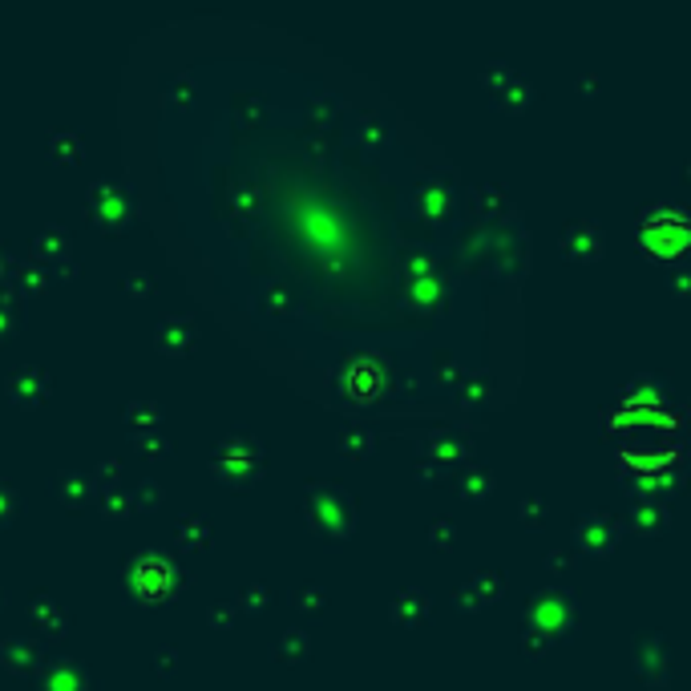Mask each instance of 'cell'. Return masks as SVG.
Wrapping results in <instances>:
<instances>
[{
  "label": "cell",
  "mask_w": 691,
  "mask_h": 691,
  "mask_svg": "<svg viewBox=\"0 0 691 691\" xmlns=\"http://www.w3.org/2000/svg\"><path fill=\"white\" fill-rule=\"evenodd\" d=\"M122 590L142 603V607H162L170 603L178 590L186 586V570L158 546H146V550H134L126 562H122Z\"/></svg>",
  "instance_id": "cell-1"
},
{
  "label": "cell",
  "mask_w": 691,
  "mask_h": 691,
  "mask_svg": "<svg viewBox=\"0 0 691 691\" xmlns=\"http://www.w3.org/2000/svg\"><path fill=\"white\" fill-rule=\"evenodd\" d=\"M635 243L655 263H683L691 243V215L679 203H651L635 223Z\"/></svg>",
  "instance_id": "cell-2"
},
{
  "label": "cell",
  "mask_w": 691,
  "mask_h": 691,
  "mask_svg": "<svg viewBox=\"0 0 691 691\" xmlns=\"http://www.w3.org/2000/svg\"><path fill=\"white\" fill-rule=\"evenodd\" d=\"M304 518L316 538H348L356 530V502L340 481H312L304 493Z\"/></svg>",
  "instance_id": "cell-3"
},
{
  "label": "cell",
  "mask_w": 691,
  "mask_h": 691,
  "mask_svg": "<svg viewBox=\"0 0 691 691\" xmlns=\"http://www.w3.org/2000/svg\"><path fill=\"white\" fill-rule=\"evenodd\" d=\"M267 469V457H263V441L247 429H235L227 433L215 449H211V473L215 481H223L227 489H251Z\"/></svg>",
  "instance_id": "cell-4"
},
{
  "label": "cell",
  "mask_w": 691,
  "mask_h": 691,
  "mask_svg": "<svg viewBox=\"0 0 691 691\" xmlns=\"http://www.w3.org/2000/svg\"><path fill=\"white\" fill-rule=\"evenodd\" d=\"M85 215L97 231H126L134 223V190L118 178H97L85 190Z\"/></svg>",
  "instance_id": "cell-5"
},
{
  "label": "cell",
  "mask_w": 691,
  "mask_h": 691,
  "mask_svg": "<svg viewBox=\"0 0 691 691\" xmlns=\"http://www.w3.org/2000/svg\"><path fill=\"white\" fill-rule=\"evenodd\" d=\"M574 623H578V603L566 586H542L526 599V631L558 639V635L574 631Z\"/></svg>",
  "instance_id": "cell-6"
},
{
  "label": "cell",
  "mask_w": 691,
  "mask_h": 691,
  "mask_svg": "<svg viewBox=\"0 0 691 691\" xmlns=\"http://www.w3.org/2000/svg\"><path fill=\"white\" fill-rule=\"evenodd\" d=\"M485 259H493L498 275L506 279H522L530 271V231L522 227V219L485 227Z\"/></svg>",
  "instance_id": "cell-7"
},
{
  "label": "cell",
  "mask_w": 691,
  "mask_h": 691,
  "mask_svg": "<svg viewBox=\"0 0 691 691\" xmlns=\"http://www.w3.org/2000/svg\"><path fill=\"white\" fill-rule=\"evenodd\" d=\"M481 85H485V93H489V106L502 110V114H522V110H530V102H534L530 77H522L510 61H489V65L481 69Z\"/></svg>",
  "instance_id": "cell-8"
},
{
  "label": "cell",
  "mask_w": 691,
  "mask_h": 691,
  "mask_svg": "<svg viewBox=\"0 0 691 691\" xmlns=\"http://www.w3.org/2000/svg\"><path fill=\"white\" fill-rule=\"evenodd\" d=\"M663 405H667V392H663L659 376L643 372V376H635V380L623 384L615 429H619V425H655L659 413H663Z\"/></svg>",
  "instance_id": "cell-9"
},
{
  "label": "cell",
  "mask_w": 691,
  "mask_h": 691,
  "mask_svg": "<svg viewBox=\"0 0 691 691\" xmlns=\"http://www.w3.org/2000/svg\"><path fill=\"white\" fill-rule=\"evenodd\" d=\"M380 376H384V364L380 356H368V352H348L344 364H340V392L344 401L360 405V401H372L380 392Z\"/></svg>",
  "instance_id": "cell-10"
},
{
  "label": "cell",
  "mask_w": 691,
  "mask_h": 691,
  "mask_svg": "<svg viewBox=\"0 0 691 691\" xmlns=\"http://www.w3.org/2000/svg\"><path fill=\"white\" fill-rule=\"evenodd\" d=\"M49 392H53V376H49L41 364H33V360L13 364L9 376H5V397H9L13 405H21V409H37V405H45V401H49Z\"/></svg>",
  "instance_id": "cell-11"
},
{
  "label": "cell",
  "mask_w": 691,
  "mask_h": 691,
  "mask_svg": "<svg viewBox=\"0 0 691 691\" xmlns=\"http://www.w3.org/2000/svg\"><path fill=\"white\" fill-rule=\"evenodd\" d=\"M619 538H623V522L615 514H607V510H586L578 518V526H574V542L582 550H590V554H599V558L615 554Z\"/></svg>",
  "instance_id": "cell-12"
},
{
  "label": "cell",
  "mask_w": 691,
  "mask_h": 691,
  "mask_svg": "<svg viewBox=\"0 0 691 691\" xmlns=\"http://www.w3.org/2000/svg\"><path fill=\"white\" fill-rule=\"evenodd\" d=\"M558 247L566 259L574 263H595L607 247V235H603V223L599 219H570L562 223V235H558Z\"/></svg>",
  "instance_id": "cell-13"
},
{
  "label": "cell",
  "mask_w": 691,
  "mask_h": 691,
  "mask_svg": "<svg viewBox=\"0 0 691 691\" xmlns=\"http://www.w3.org/2000/svg\"><path fill=\"white\" fill-rule=\"evenodd\" d=\"M631 667L647 687H667L671 683V659L663 635H639L631 643Z\"/></svg>",
  "instance_id": "cell-14"
},
{
  "label": "cell",
  "mask_w": 691,
  "mask_h": 691,
  "mask_svg": "<svg viewBox=\"0 0 691 691\" xmlns=\"http://www.w3.org/2000/svg\"><path fill=\"white\" fill-rule=\"evenodd\" d=\"M37 691H89V671L81 659L73 655H53L41 663V671L33 675Z\"/></svg>",
  "instance_id": "cell-15"
},
{
  "label": "cell",
  "mask_w": 691,
  "mask_h": 691,
  "mask_svg": "<svg viewBox=\"0 0 691 691\" xmlns=\"http://www.w3.org/2000/svg\"><path fill=\"white\" fill-rule=\"evenodd\" d=\"M154 344L162 356H186L194 344H199V324L186 312H166L158 324H154Z\"/></svg>",
  "instance_id": "cell-16"
},
{
  "label": "cell",
  "mask_w": 691,
  "mask_h": 691,
  "mask_svg": "<svg viewBox=\"0 0 691 691\" xmlns=\"http://www.w3.org/2000/svg\"><path fill=\"white\" fill-rule=\"evenodd\" d=\"M469 211H473V219H477L481 227L518 219V207H514V199L506 194V186H493V182H485V186H477V190L469 194Z\"/></svg>",
  "instance_id": "cell-17"
},
{
  "label": "cell",
  "mask_w": 691,
  "mask_h": 691,
  "mask_svg": "<svg viewBox=\"0 0 691 691\" xmlns=\"http://www.w3.org/2000/svg\"><path fill=\"white\" fill-rule=\"evenodd\" d=\"M49 283H53V275H49V263H41L37 255H25V259L9 263L5 287H9L13 295H17L21 304H25V300H33V295H45V291H49Z\"/></svg>",
  "instance_id": "cell-18"
},
{
  "label": "cell",
  "mask_w": 691,
  "mask_h": 691,
  "mask_svg": "<svg viewBox=\"0 0 691 691\" xmlns=\"http://www.w3.org/2000/svg\"><path fill=\"white\" fill-rule=\"evenodd\" d=\"M29 619H33V627H37V635L45 643H61L69 635V611H65V603H57L49 595V590H37V595H33Z\"/></svg>",
  "instance_id": "cell-19"
},
{
  "label": "cell",
  "mask_w": 691,
  "mask_h": 691,
  "mask_svg": "<svg viewBox=\"0 0 691 691\" xmlns=\"http://www.w3.org/2000/svg\"><path fill=\"white\" fill-rule=\"evenodd\" d=\"M41 663H45V643L33 635H17L0 643V667L13 675H37Z\"/></svg>",
  "instance_id": "cell-20"
},
{
  "label": "cell",
  "mask_w": 691,
  "mask_h": 691,
  "mask_svg": "<svg viewBox=\"0 0 691 691\" xmlns=\"http://www.w3.org/2000/svg\"><path fill=\"white\" fill-rule=\"evenodd\" d=\"M429 615H433V599L425 595L421 586H401L397 595H392V603H388V619L397 627H425Z\"/></svg>",
  "instance_id": "cell-21"
},
{
  "label": "cell",
  "mask_w": 691,
  "mask_h": 691,
  "mask_svg": "<svg viewBox=\"0 0 691 691\" xmlns=\"http://www.w3.org/2000/svg\"><path fill=\"white\" fill-rule=\"evenodd\" d=\"M671 526V510L663 498H635L627 510V530L639 538H659Z\"/></svg>",
  "instance_id": "cell-22"
},
{
  "label": "cell",
  "mask_w": 691,
  "mask_h": 691,
  "mask_svg": "<svg viewBox=\"0 0 691 691\" xmlns=\"http://www.w3.org/2000/svg\"><path fill=\"white\" fill-rule=\"evenodd\" d=\"M413 203H417V215H421V219L445 223V219L453 215V207H457V194H453L449 182H441V178H425V182L417 186V194H413Z\"/></svg>",
  "instance_id": "cell-23"
},
{
  "label": "cell",
  "mask_w": 691,
  "mask_h": 691,
  "mask_svg": "<svg viewBox=\"0 0 691 691\" xmlns=\"http://www.w3.org/2000/svg\"><path fill=\"white\" fill-rule=\"evenodd\" d=\"M469 449H473V441H469L465 429H437V433H429V441H425V461H433V465H453V461H465Z\"/></svg>",
  "instance_id": "cell-24"
},
{
  "label": "cell",
  "mask_w": 691,
  "mask_h": 691,
  "mask_svg": "<svg viewBox=\"0 0 691 691\" xmlns=\"http://www.w3.org/2000/svg\"><path fill=\"white\" fill-rule=\"evenodd\" d=\"M53 489H57L61 506H69V510H77V506L93 502V481H89V473H85V469H61V473L53 477Z\"/></svg>",
  "instance_id": "cell-25"
},
{
  "label": "cell",
  "mask_w": 691,
  "mask_h": 691,
  "mask_svg": "<svg viewBox=\"0 0 691 691\" xmlns=\"http://www.w3.org/2000/svg\"><path fill=\"white\" fill-rule=\"evenodd\" d=\"M174 542H178V550H211V542H215L211 518H203V514H182L178 526H174Z\"/></svg>",
  "instance_id": "cell-26"
},
{
  "label": "cell",
  "mask_w": 691,
  "mask_h": 691,
  "mask_svg": "<svg viewBox=\"0 0 691 691\" xmlns=\"http://www.w3.org/2000/svg\"><path fill=\"white\" fill-rule=\"evenodd\" d=\"M453 489L461 493L465 502H485L493 493V469L489 465H477V461H465V469L453 477Z\"/></svg>",
  "instance_id": "cell-27"
},
{
  "label": "cell",
  "mask_w": 691,
  "mask_h": 691,
  "mask_svg": "<svg viewBox=\"0 0 691 691\" xmlns=\"http://www.w3.org/2000/svg\"><path fill=\"white\" fill-rule=\"evenodd\" d=\"M45 150H49V158H53L57 166H73V162H81V158H85V138H81V130L57 126V130L49 134Z\"/></svg>",
  "instance_id": "cell-28"
},
{
  "label": "cell",
  "mask_w": 691,
  "mask_h": 691,
  "mask_svg": "<svg viewBox=\"0 0 691 691\" xmlns=\"http://www.w3.org/2000/svg\"><path fill=\"white\" fill-rule=\"evenodd\" d=\"M33 255L41 259V263H61V259H69V231L65 227H57V223H45L41 231H37V239H33Z\"/></svg>",
  "instance_id": "cell-29"
},
{
  "label": "cell",
  "mask_w": 691,
  "mask_h": 691,
  "mask_svg": "<svg viewBox=\"0 0 691 691\" xmlns=\"http://www.w3.org/2000/svg\"><path fill=\"white\" fill-rule=\"evenodd\" d=\"M93 506L102 518L110 522H126L134 514V502H130V489L126 485H106V489H93Z\"/></svg>",
  "instance_id": "cell-30"
},
{
  "label": "cell",
  "mask_w": 691,
  "mask_h": 691,
  "mask_svg": "<svg viewBox=\"0 0 691 691\" xmlns=\"http://www.w3.org/2000/svg\"><path fill=\"white\" fill-rule=\"evenodd\" d=\"M308 651H312V635H308L304 627H287V631L271 643V659H275V663H300V659H308Z\"/></svg>",
  "instance_id": "cell-31"
},
{
  "label": "cell",
  "mask_w": 691,
  "mask_h": 691,
  "mask_svg": "<svg viewBox=\"0 0 691 691\" xmlns=\"http://www.w3.org/2000/svg\"><path fill=\"white\" fill-rule=\"evenodd\" d=\"M340 453L348 457V461H364L372 449H376V433L364 425V421H348L344 429H340Z\"/></svg>",
  "instance_id": "cell-32"
},
{
  "label": "cell",
  "mask_w": 691,
  "mask_h": 691,
  "mask_svg": "<svg viewBox=\"0 0 691 691\" xmlns=\"http://www.w3.org/2000/svg\"><path fill=\"white\" fill-rule=\"evenodd\" d=\"M291 607L304 611V615H324V607H328V586L316 582V578L295 582V586H291Z\"/></svg>",
  "instance_id": "cell-33"
},
{
  "label": "cell",
  "mask_w": 691,
  "mask_h": 691,
  "mask_svg": "<svg viewBox=\"0 0 691 691\" xmlns=\"http://www.w3.org/2000/svg\"><path fill=\"white\" fill-rule=\"evenodd\" d=\"M465 582L473 586V595H477V603H481V607L498 603V599L506 595V570H473Z\"/></svg>",
  "instance_id": "cell-34"
},
{
  "label": "cell",
  "mask_w": 691,
  "mask_h": 691,
  "mask_svg": "<svg viewBox=\"0 0 691 691\" xmlns=\"http://www.w3.org/2000/svg\"><path fill=\"white\" fill-rule=\"evenodd\" d=\"M126 429L130 433H146V429H158V421H162V405L154 401V397H134L130 405H126Z\"/></svg>",
  "instance_id": "cell-35"
},
{
  "label": "cell",
  "mask_w": 691,
  "mask_h": 691,
  "mask_svg": "<svg viewBox=\"0 0 691 691\" xmlns=\"http://www.w3.org/2000/svg\"><path fill=\"white\" fill-rule=\"evenodd\" d=\"M405 295L417 308H433L445 300V283H441V275H417V279H405Z\"/></svg>",
  "instance_id": "cell-36"
},
{
  "label": "cell",
  "mask_w": 691,
  "mask_h": 691,
  "mask_svg": "<svg viewBox=\"0 0 691 691\" xmlns=\"http://www.w3.org/2000/svg\"><path fill=\"white\" fill-rule=\"evenodd\" d=\"M134 449H138V457H146V461H162V457H170L174 453V437L158 425V429H146V433H134Z\"/></svg>",
  "instance_id": "cell-37"
},
{
  "label": "cell",
  "mask_w": 691,
  "mask_h": 691,
  "mask_svg": "<svg viewBox=\"0 0 691 691\" xmlns=\"http://www.w3.org/2000/svg\"><path fill=\"white\" fill-rule=\"evenodd\" d=\"M21 320H25V304L17 300L9 287H0V344L21 332Z\"/></svg>",
  "instance_id": "cell-38"
},
{
  "label": "cell",
  "mask_w": 691,
  "mask_h": 691,
  "mask_svg": "<svg viewBox=\"0 0 691 691\" xmlns=\"http://www.w3.org/2000/svg\"><path fill=\"white\" fill-rule=\"evenodd\" d=\"M231 603L239 607V615H259V611L271 603V586H267V582H247Z\"/></svg>",
  "instance_id": "cell-39"
},
{
  "label": "cell",
  "mask_w": 691,
  "mask_h": 691,
  "mask_svg": "<svg viewBox=\"0 0 691 691\" xmlns=\"http://www.w3.org/2000/svg\"><path fill=\"white\" fill-rule=\"evenodd\" d=\"M518 518H522V526H526V530H542V526H546L550 506H546L542 493H522V502H518Z\"/></svg>",
  "instance_id": "cell-40"
},
{
  "label": "cell",
  "mask_w": 691,
  "mask_h": 691,
  "mask_svg": "<svg viewBox=\"0 0 691 691\" xmlns=\"http://www.w3.org/2000/svg\"><path fill=\"white\" fill-rule=\"evenodd\" d=\"M130 502H134V514H138V510H142V514H154V510L162 506V485H158L154 477L134 481V489H130Z\"/></svg>",
  "instance_id": "cell-41"
},
{
  "label": "cell",
  "mask_w": 691,
  "mask_h": 691,
  "mask_svg": "<svg viewBox=\"0 0 691 691\" xmlns=\"http://www.w3.org/2000/svg\"><path fill=\"white\" fill-rule=\"evenodd\" d=\"M489 392H493V376H489V372H465V376H461V401H465V405L489 401Z\"/></svg>",
  "instance_id": "cell-42"
},
{
  "label": "cell",
  "mask_w": 691,
  "mask_h": 691,
  "mask_svg": "<svg viewBox=\"0 0 691 691\" xmlns=\"http://www.w3.org/2000/svg\"><path fill=\"white\" fill-rule=\"evenodd\" d=\"M457 538H461L457 518H453V514H437V518H433V526H429V542H433L437 550H453V546H457Z\"/></svg>",
  "instance_id": "cell-43"
},
{
  "label": "cell",
  "mask_w": 691,
  "mask_h": 691,
  "mask_svg": "<svg viewBox=\"0 0 691 691\" xmlns=\"http://www.w3.org/2000/svg\"><path fill=\"white\" fill-rule=\"evenodd\" d=\"M89 481H93V489H106V485H126V469H122V461L118 457H102L93 469H89Z\"/></svg>",
  "instance_id": "cell-44"
},
{
  "label": "cell",
  "mask_w": 691,
  "mask_h": 691,
  "mask_svg": "<svg viewBox=\"0 0 691 691\" xmlns=\"http://www.w3.org/2000/svg\"><path fill=\"white\" fill-rule=\"evenodd\" d=\"M17 518H21V489L9 477H0V530Z\"/></svg>",
  "instance_id": "cell-45"
},
{
  "label": "cell",
  "mask_w": 691,
  "mask_h": 691,
  "mask_svg": "<svg viewBox=\"0 0 691 691\" xmlns=\"http://www.w3.org/2000/svg\"><path fill=\"white\" fill-rule=\"evenodd\" d=\"M126 291L134 295V300H150V295H158V271L134 267V271L126 275Z\"/></svg>",
  "instance_id": "cell-46"
},
{
  "label": "cell",
  "mask_w": 691,
  "mask_h": 691,
  "mask_svg": "<svg viewBox=\"0 0 691 691\" xmlns=\"http://www.w3.org/2000/svg\"><path fill=\"white\" fill-rule=\"evenodd\" d=\"M578 562H582V554L570 550V546H554V550H546V570H550V574H574Z\"/></svg>",
  "instance_id": "cell-47"
},
{
  "label": "cell",
  "mask_w": 691,
  "mask_h": 691,
  "mask_svg": "<svg viewBox=\"0 0 691 691\" xmlns=\"http://www.w3.org/2000/svg\"><path fill=\"white\" fill-rule=\"evenodd\" d=\"M235 623H239V607H235L231 599H219V603L207 607V627H215V631H231Z\"/></svg>",
  "instance_id": "cell-48"
},
{
  "label": "cell",
  "mask_w": 691,
  "mask_h": 691,
  "mask_svg": "<svg viewBox=\"0 0 691 691\" xmlns=\"http://www.w3.org/2000/svg\"><path fill=\"white\" fill-rule=\"evenodd\" d=\"M417 275H437V263H433V255L425 247H413L405 255V279H417Z\"/></svg>",
  "instance_id": "cell-49"
},
{
  "label": "cell",
  "mask_w": 691,
  "mask_h": 691,
  "mask_svg": "<svg viewBox=\"0 0 691 691\" xmlns=\"http://www.w3.org/2000/svg\"><path fill=\"white\" fill-rule=\"evenodd\" d=\"M453 607H457V611H465V615H473V611H485V607L477 603V595H473V586H469L465 578H461V582L453 586Z\"/></svg>",
  "instance_id": "cell-50"
},
{
  "label": "cell",
  "mask_w": 691,
  "mask_h": 691,
  "mask_svg": "<svg viewBox=\"0 0 691 691\" xmlns=\"http://www.w3.org/2000/svg\"><path fill=\"white\" fill-rule=\"evenodd\" d=\"M667 279H671V295H691V267L687 263H671V271H667Z\"/></svg>",
  "instance_id": "cell-51"
},
{
  "label": "cell",
  "mask_w": 691,
  "mask_h": 691,
  "mask_svg": "<svg viewBox=\"0 0 691 691\" xmlns=\"http://www.w3.org/2000/svg\"><path fill=\"white\" fill-rule=\"evenodd\" d=\"M550 643H554V639H546V635H538V631H526V627H522V651H526V655L542 659V655L550 651Z\"/></svg>",
  "instance_id": "cell-52"
},
{
  "label": "cell",
  "mask_w": 691,
  "mask_h": 691,
  "mask_svg": "<svg viewBox=\"0 0 691 691\" xmlns=\"http://www.w3.org/2000/svg\"><path fill=\"white\" fill-rule=\"evenodd\" d=\"M174 667H178V651H174V643H162V647L154 651V671L166 675V671H174Z\"/></svg>",
  "instance_id": "cell-53"
},
{
  "label": "cell",
  "mask_w": 691,
  "mask_h": 691,
  "mask_svg": "<svg viewBox=\"0 0 691 691\" xmlns=\"http://www.w3.org/2000/svg\"><path fill=\"white\" fill-rule=\"evenodd\" d=\"M49 275H57V279H77V275H81V263L69 255V259H61V263H53Z\"/></svg>",
  "instance_id": "cell-54"
},
{
  "label": "cell",
  "mask_w": 691,
  "mask_h": 691,
  "mask_svg": "<svg viewBox=\"0 0 691 691\" xmlns=\"http://www.w3.org/2000/svg\"><path fill=\"white\" fill-rule=\"evenodd\" d=\"M388 138V126L380 122V118H368V130H364V142H372V146H380Z\"/></svg>",
  "instance_id": "cell-55"
},
{
  "label": "cell",
  "mask_w": 691,
  "mask_h": 691,
  "mask_svg": "<svg viewBox=\"0 0 691 691\" xmlns=\"http://www.w3.org/2000/svg\"><path fill=\"white\" fill-rule=\"evenodd\" d=\"M413 477H417V481H433V477H437V465L425 461V457H417V461H413Z\"/></svg>",
  "instance_id": "cell-56"
},
{
  "label": "cell",
  "mask_w": 691,
  "mask_h": 691,
  "mask_svg": "<svg viewBox=\"0 0 691 691\" xmlns=\"http://www.w3.org/2000/svg\"><path fill=\"white\" fill-rule=\"evenodd\" d=\"M578 89H599V77L595 73H582L578 77Z\"/></svg>",
  "instance_id": "cell-57"
},
{
  "label": "cell",
  "mask_w": 691,
  "mask_h": 691,
  "mask_svg": "<svg viewBox=\"0 0 691 691\" xmlns=\"http://www.w3.org/2000/svg\"><path fill=\"white\" fill-rule=\"evenodd\" d=\"M174 89H178V102H186V97H190V81H186V77H178Z\"/></svg>",
  "instance_id": "cell-58"
},
{
  "label": "cell",
  "mask_w": 691,
  "mask_h": 691,
  "mask_svg": "<svg viewBox=\"0 0 691 691\" xmlns=\"http://www.w3.org/2000/svg\"><path fill=\"white\" fill-rule=\"evenodd\" d=\"M5 275H9V251L0 247V287H5Z\"/></svg>",
  "instance_id": "cell-59"
},
{
  "label": "cell",
  "mask_w": 691,
  "mask_h": 691,
  "mask_svg": "<svg viewBox=\"0 0 691 691\" xmlns=\"http://www.w3.org/2000/svg\"><path fill=\"white\" fill-rule=\"evenodd\" d=\"M0 607H5V590H0Z\"/></svg>",
  "instance_id": "cell-60"
}]
</instances>
